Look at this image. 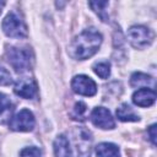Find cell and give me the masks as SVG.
I'll use <instances>...</instances> for the list:
<instances>
[{
	"label": "cell",
	"mask_w": 157,
	"mask_h": 157,
	"mask_svg": "<svg viewBox=\"0 0 157 157\" xmlns=\"http://www.w3.org/2000/svg\"><path fill=\"white\" fill-rule=\"evenodd\" d=\"M71 87L74 90V92L81 94V96H87V97H92L97 93V85L96 82L86 76V75H77L72 78L71 81Z\"/></svg>",
	"instance_id": "obj_7"
},
{
	"label": "cell",
	"mask_w": 157,
	"mask_h": 157,
	"mask_svg": "<svg viewBox=\"0 0 157 157\" xmlns=\"http://www.w3.org/2000/svg\"><path fill=\"white\" fill-rule=\"evenodd\" d=\"M97 157H120V152L117 145L110 142H102L96 147Z\"/></svg>",
	"instance_id": "obj_12"
},
{
	"label": "cell",
	"mask_w": 157,
	"mask_h": 157,
	"mask_svg": "<svg viewBox=\"0 0 157 157\" xmlns=\"http://www.w3.org/2000/svg\"><path fill=\"white\" fill-rule=\"evenodd\" d=\"M4 6H5V2L4 1H0V12H1V10H2Z\"/></svg>",
	"instance_id": "obj_22"
},
{
	"label": "cell",
	"mask_w": 157,
	"mask_h": 157,
	"mask_svg": "<svg viewBox=\"0 0 157 157\" xmlns=\"http://www.w3.org/2000/svg\"><path fill=\"white\" fill-rule=\"evenodd\" d=\"M11 108V101L10 98L4 94V93H0V113H4L6 110H9Z\"/></svg>",
	"instance_id": "obj_20"
},
{
	"label": "cell",
	"mask_w": 157,
	"mask_h": 157,
	"mask_svg": "<svg viewBox=\"0 0 157 157\" xmlns=\"http://www.w3.org/2000/svg\"><path fill=\"white\" fill-rule=\"evenodd\" d=\"M88 5L91 6V9L101 17L102 21L107 22L108 21V15L105 12V7L108 6V1H90Z\"/></svg>",
	"instance_id": "obj_15"
},
{
	"label": "cell",
	"mask_w": 157,
	"mask_h": 157,
	"mask_svg": "<svg viewBox=\"0 0 157 157\" xmlns=\"http://www.w3.org/2000/svg\"><path fill=\"white\" fill-rule=\"evenodd\" d=\"M21 157H40V150L31 146V147H26L21 151Z\"/></svg>",
	"instance_id": "obj_19"
},
{
	"label": "cell",
	"mask_w": 157,
	"mask_h": 157,
	"mask_svg": "<svg viewBox=\"0 0 157 157\" xmlns=\"http://www.w3.org/2000/svg\"><path fill=\"white\" fill-rule=\"evenodd\" d=\"M54 152L56 157H71L70 145L64 135H59L54 141Z\"/></svg>",
	"instance_id": "obj_14"
},
{
	"label": "cell",
	"mask_w": 157,
	"mask_h": 157,
	"mask_svg": "<svg viewBox=\"0 0 157 157\" xmlns=\"http://www.w3.org/2000/svg\"><path fill=\"white\" fill-rule=\"evenodd\" d=\"M148 136H150V140L152 141V144L155 145L156 144V125H151L148 128Z\"/></svg>",
	"instance_id": "obj_21"
},
{
	"label": "cell",
	"mask_w": 157,
	"mask_h": 157,
	"mask_svg": "<svg viewBox=\"0 0 157 157\" xmlns=\"http://www.w3.org/2000/svg\"><path fill=\"white\" fill-rule=\"evenodd\" d=\"M156 101V92L151 88H140L132 94V102L139 107H151Z\"/></svg>",
	"instance_id": "obj_10"
},
{
	"label": "cell",
	"mask_w": 157,
	"mask_h": 157,
	"mask_svg": "<svg viewBox=\"0 0 157 157\" xmlns=\"http://www.w3.org/2000/svg\"><path fill=\"white\" fill-rule=\"evenodd\" d=\"M2 31L11 38L27 37V27L23 20L15 12H10L2 21Z\"/></svg>",
	"instance_id": "obj_4"
},
{
	"label": "cell",
	"mask_w": 157,
	"mask_h": 157,
	"mask_svg": "<svg viewBox=\"0 0 157 157\" xmlns=\"http://www.w3.org/2000/svg\"><path fill=\"white\" fill-rule=\"evenodd\" d=\"M86 113H87V105L83 102H77L74 105L72 110L70 112V117L74 120H85Z\"/></svg>",
	"instance_id": "obj_16"
},
{
	"label": "cell",
	"mask_w": 157,
	"mask_h": 157,
	"mask_svg": "<svg viewBox=\"0 0 157 157\" xmlns=\"http://www.w3.org/2000/svg\"><path fill=\"white\" fill-rule=\"evenodd\" d=\"M34 115L28 109H21L10 120V129L13 131H31L34 128Z\"/></svg>",
	"instance_id": "obj_6"
},
{
	"label": "cell",
	"mask_w": 157,
	"mask_h": 157,
	"mask_svg": "<svg viewBox=\"0 0 157 157\" xmlns=\"http://www.w3.org/2000/svg\"><path fill=\"white\" fill-rule=\"evenodd\" d=\"M128 39L136 49H144L153 42V33L145 26H131L128 29Z\"/></svg>",
	"instance_id": "obj_3"
},
{
	"label": "cell",
	"mask_w": 157,
	"mask_h": 157,
	"mask_svg": "<svg viewBox=\"0 0 157 157\" xmlns=\"http://www.w3.org/2000/svg\"><path fill=\"white\" fill-rule=\"evenodd\" d=\"M101 43L102 34L98 31L86 29L72 40V43L69 47V54L74 59H88L99 49Z\"/></svg>",
	"instance_id": "obj_1"
},
{
	"label": "cell",
	"mask_w": 157,
	"mask_h": 157,
	"mask_svg": "<svg viewBox=\"0 0 157 157\" xmlns=\"http://www.w3.org/2000/svg\"><path fill=\"white\" fill-rule=\"evenodd\" d=\"M6 56H7V61L10 63V65L18 72H22L27 69H29L31 66V53L29 50L25 49V48H9L6 52Z\"/></svg>",
	"instance_id": "obj_5"
},
{
	"label": "cell",
	"mask_w": 157,
	"mask_h": 157,
	"mask_svg": "<svg viewBox=\"0 0 157 157\" xmlns=\"http://www.w3.org/2000/svg\"><path fill=\"white\" fill-rule=\"evenodd\" d=\"M93 71L101 78H108L110 75V64L108 61H99L93 65Z\"/></svg>",
	"instance_id": "obj_17"
},
{
	"label": "cell",
	"mask_w": 157,
	"mask_h": 157,
	"mask_svg": "<svg viewBox=\"0 0 157 157\" xmlns=\"http://www.w3.org/2000/svg\"><path fill=\"white\" fill-rule=\"evenodd\" d=\"M117 117L121 121H137L140 119L139 115L135 113V110L128 103H123V104H120L118 107Z\"/></svg>",
	"instance_id": "obj_13"
},
{
	"label": "cell",
	"mask_w": 157,
	"mask_h": 157,
	"mask_svg": "<svg viewBox=\"0 0 157 157\" xmlns=\"http://www.w3.org/2000/svg\"><path fill=\"white\" fill-rule=\"evenodd\" d=\"M155 78L151 77L150 75L142 74V72H134L130 77V85L132 87H137V88H155Z\"/></svg>",
	"instance_id": "obj_11"
},
{
	"label": "cell",
	"mask_w": 157,
	"mask_h": 157,
	"mask_svg": "<svg viewBox=\"0 0 157 157\" xmlns=\"http://www.w3.org/2000/svg\"><path fill=\"white\" fill-rule=\"evenodd\" d=\"M11 83H12V78L10 72L5 67L0 66V86H9Z\"/></svg>",
	"instance_id": "obj_18"
},
{
	"label": "cell",
	"mask_w": 157,
	"mask_h": 157,
	"mask_svg": "<svg viewBox=\"0 0 157 157\" xmlns=\"http://www.w3.org/2000/svg\"><path fill=\"white\" fill-rule=\"evenodd\" d=\"M74 157H90L91 153V132L83 128H77L72 134Z\"/></svg>",
	"instance_id": "obj_2"
},
{
	"label": "cell",
	"mask_w": 157,
	"mask_h": 157,
	"mask_svg": "<svg viewBox=\"0 0 157 157\" xmlns=\"http://www.w3.org/2000/svg\"><path fill=\"white\" fill-rule=\"evenodd\" d=\"M91 121L97 128H101L104 130L114 129V126H115V123H114V119H113L110 112L104 107H96L92 110Z\"/></svg>",
	"instance_id": "obj_8"
},
{
	"label": "cell",
	"mask_w": 157,
	"mask_h": 157,
	"mask_svg": "<svg viewBox=\"0 0 157 157\" xmlns=\"http://www.w3.org/2000/svg\"><path fill=\"white\" fill-rule=\"evenodd\" d=\"M13 91L17 96H20L25 99H32L37 94V85L32 78L22 77L16 82Z\"/></svg>",
	"instance_id": "obj_9"
}]
</instances>
